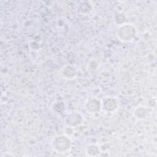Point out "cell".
<instances>
[{
    "mask_svg": "<svg viewBox=\"0 0 157 157\" xmlns=\"http://www.w3.org/2000/svg\"><path fill=\"white\" fill-rule=\"evenodd\" d=\"M64 132L67 136H70L74 133V129L72 126L68 125V126L66 127L64 129Z\"/></svg>",
    "mask_w": 157,
    "mask_h": 157,
    "instance_id": "9c48e42d",
    "label": "cell"
},
{
    "mask_svg": "<svg viewBox=\"0 0 157 157\" xmlns=\"http://www.w3.org/2000/svg\"><path fill=\"white\" fill-rule=\"evenodd\" d=\"M86 107L90 112H97L100 110L101 107V103L99 102V101L96 99H91L87 102Z\"/></svg>",
    "mask_w": 157,
    "mask_h": 157,
    "instance_id": "5b68a950",
    "label": "cell"
},
{
    "mask_svg": "<svg viewBox=\"0 0 157 157\" xmlns=\"http://www.w3.org/2000/svg\"><path fill=\"white\" fill-rule=\"evenodd\" d=\"M86 153L89 156H96L99 155L100 151L98 146L95 145H91L87 148Z\"/></svg>",
    "mask_w": 157,
    "mask_h": 157,
    "instance_id": "52a82bcc",
    "label": "cell"
},
{
    "mask_svg": "<svg viewBox=\"0 0 157 157\" xmlns=\"http://www.w3.org/2000/svg\"><path fill=\"white\" fill-rule=\"evenodd\" d=\"M83 118L81 114L77 112H72L70 113L66 117V123L72 126H77L82 122Z\"/></svg>",
    "mask_w": 157,
    "mask_h": 157,
    "instance_id": "3957f363",
    "label": "cell"
},
{
    "mask_svg": "<svg viewBox=\"0 0 157 157\" xmlns=\"http://www.w3.org/2000/svg\"><path fill=\"white\" fill-rule=\"evenodd\" d=\"M101 106L105 111L113 112L117 109L118 104L115 99L112 98H107L103 99Z\"/></svg>",
    "mask_w": 157,
    "mask_h": 157,
    "instance_id": "277c9868",
    "label": "cell"
},
{
    "mask_svg": "<svg viewBox=\"0 0 157 157\" xmlns=\"http://www.w3.org/2000/svg\"><path fill=\"white\" fill-rule=\"evenodd\" d=\"M53 148L58 152H65L71 147V141L66 135L56 136L52 142Z\"/></svg>",
    "mask_w": 157,
    "mask_h": 157,
    "instance_id": "6da1fadb",
    "label": "cell"
},
{
    "mask_svg": "<svg viewBox=\"0 0 157 157\" xmlns=\"http://www.w3.org/2000/svg\"><path fill=\"white\" fill-rule=\"evenodd\" d=\"M134 114L138 118H144L146 115V110L143 107H139L136 109Z\"/></svg>",
    "mask_w": 157,
    "mask_h": 157,
    "instance_id": "ba28073f",
    "label": "cell"
},
{
    "mask_svg": "<svg viewBox=\"0 0 157 157\" xmlns=\"http://www.w3.org/2000/svg\"><path fill=\"white\" fill-rule=\"evenodd\" d=\"M75 74L76 72L75 68L71 66H66L62 71V74L63 76L67 78H72L75 75Z\"/></svg>",
    "mask_w": 157,
    "mask_h": 157,
    "instance_id": "8992f818",
    "label": "cell"
},
{
    "mask_svg": "<svg viewBox=\"0 0 157 157\" xmlns=\"http://www.w3.org/2000/svg\"><path fill=\"white\" fill-rule=\"evenodd\" d=\"M136 33V28L133 25L130 24H124L118 28L117 36L122 41L129 42L134 39Z\"/></svg>",
    "mask_w": 157,
    "mask_h": 157,
    "instance_id": "7a4b0ae2",
    "label": "cell"
}]
</instances>
